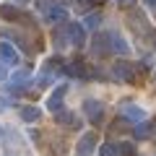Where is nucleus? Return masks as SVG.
Segmentation results:
<instances>
[{
  "label": "nucleus",
  "instance_id": "nucleus-1",
  "mask_svg": "<svg viewBox=\"0 0 156 156\" xmlns=\"http://www.w3.org/2000/svg\"><path fill=\"white\" fill-rule=\"evenodd\" d=\"M42 16H44L47 23H62L68 21V11L57 3H42Z\"/></svg>",
  "mask_w": 156,
  "mask_h": 156
},
{
  "label": "nucleus",
  "instance_id": "nucleus-2",
  "mask_svg": "<svg viewBox=\"0 0 156 156\" xmlns=\"http://www.w3.org/2000/svg\"><path fill=\"white\" fill-rule=\"evenodd\" d=\"M83 115L89 117L91 125H99L101 120H104V104L96 101V99H86L83 101Z\"/></svg>",
  "mask_w": 156,
  "mask_h": 156
},
{
  "label": "nucleus",
  "instance_id": "nucleus-3",
  "mask_svg": "<svg viewBox=\"0 0 156 156\" xmlns=\"http://www.w3.org/2000/svg\"><path fill=\"white\" fill-rule=\"evenodd\" d=\"M65 31H68V42H70L73 47H83V44H86V29H83V23L68 21Z\"/></svg>",
  "mask_w": 156,
  "mask_h": 156
},
{
  "label": "nucleus",
  "instance_id": "nucleus-4",
  "mask_svg": "<svg viewBox=\"0 0 156 156\" xmlns=\"http://www.w3.org/2000/svg\"><path fill=\"white\" fill-rule=\"evenodd\" d=\"M120 115H122L125 120H133V122H143L146 120V112L140 109L138 104H133V101H122V104H120Z\"/></svg>",
  "mask_w": 156,
  "mask_h": 156
},
{
  "label": "nucleus",
  "instance_id": "nucleus-5",
  "mask_svg": "<svg viewBox=\"0 0 156 156\" xmlns=\"http://www.w3.org/2000/svg\"><path fill=\"white\" fill-rule=\"evenodd\" d=\"M96 140H99L96 133H83L78 146H76V156H91V151L96 148Z\"/></svg>",
  "mask_w": 156,
  "mask_h": 156
},
{
  "label": "nucleus",
  "instance_id": "nucleus-6",
  "mask_svg": "<svg viewBox=\"0 0 156 156\" xmlns=\"http://www.w3.org/2000/svg\"><path fill=\"white\" fill-rule=\"evenodd\" d=\"M112 76H115L117 81H125V83H133V81H135V68L130 65V62H117V65L112 68Z\"/></svg>",
  "mask_w": 156,
  "mask_h": 156
},
{
  "label": "nucleus",
  "instance_id": "nucleus-7",
  "mask_svg": "<svg viewBox=\"0 0 156 156\" xmlns=\"http://www.w3.org/2000/svg\"><path fill=\"white\" fill-rule=\"evenodd\" d=\"M65 94H68V86H65V83L57 86V89L47 96V109H50V112H60V109H62V99H65Z\"/></svg>",
  "mask_w": 156,
  "mask_h": 156
},
{
  "label": "nucleus",
  "instance_id": "nucleus-8",
  "mask_svg": "<svg viewBox=\"0 0 156 156\" xmlns=\"http://www.w3.org/2000/svg\"><path fill=\"white\" fill-rule=\"evenodd\" d=\"M0 60L5 62V65H18L21 62V57H18V52H16V47L11 44V42H0Z\"/></svg>",
  "mask_w": 156,
  "mask_h": 156
},
{
  "label": "nucleus",
  "instance_id": "nucleus-9",
  "mask_svg": "<svg viewBox=\"0 0 156 156\" xmlns=\"http://www.w3.org/2000/svg\"><path fill=\"white\" fill-rule=\"evenodd\" d=\"M109 47H112V52H117V55H128L130 52V44L125 42V37L120 31H109Z\"/></svg>",
  "mask_w": 156,
  "mask_h": 156
},
{
  "label": "nucleus",
  "instance_id": "nucleus-10",
  "mask_svg": "<svg viewBox=\"0 0 156 156\" xmlns=\"http://www.w3.org/2000/svg\"><path fill=\"white\" fill-rule=\"evenodd\" d=\"M0 16L5 18V21H23V11L21 8H16V5H11V3H5V5H0Z\"/></svg>",
  "mask_w": 156,
  "mask_h": 156
},
{
  "label": "nucleus",
  "instance_id": "nucleus-11",
  "mask_svg": "<svg viewBox=\"0 0 156 156\" xmlns=\"http://www.w3.org/2000/svg\"><path fill=\"white\" fill-rule=\"evenodd\" d=\"M94 52H96V55H107V52H112V47H109V31L99 34V37L94 39Z\"/></svg>",
  "mask_w": 156,
  "mask_h": 156
},
{
  "label": "nucleus",
  "instance_id": "nucleus-12",
  "mask_svg": "<svg viewBox=\"0 0 156 156\" xmlns=\"http://www.w3.org/2000/svg\"><path fill=\"white\" fill-rule=\"evenodd\" d=\"M39 117H42V109H39V107H34V104L21 107V120L23 122H37Z\"/></svg>",
  "mask_w": 156,
  "mask_h": 156
},
{
  "label": "nucleus",
  "instance_id": "nucleus-13",
  "mask_svg": "<svg viewBox=\"0 0 156 156\" xmlns=\"http://www.w3.org/2000/svg\"><path fill=\"white\" fill-rule=\"evenodd\" d=\"M133 135H135L138 140L151 138V135H154V125H148V122H138V125H135V130H133Z\"/></svg>",
  "mask_w": 156,
  "mask_h": 156
},
{
  "label": "nucleus",
  "instance_id": "nucleus-14",
  "mask_svg": "<svg viewBox=\"0 0 156 156\" xmlns=\"http://www.w3.org/2000/svg\"><path fill=\"white\" fill-rule=\"evenodd\" d=\"M99 23H101V13H86L83 16V29H89V31L99 29Z\"/></svg>",
  "mask_w": 156,
  "mask_h": 156
},
{
  "label": "nucleus",
  "instance_id": "nucleus-15",
  "mask_svg": "<svg viewBox=\"0 0 156 156\" xmlns=\"http://www.w3.org/2000/svg\"><path fill=\"white\" fill-rule=\"evenodd\" d=\"M99 154L101 156H120V143H101V148H99Z\"/></svg>",
  "mask_w": 156,
  "mask_h": 156
},
{
  "label": "nucleus",
  "instance_id": "nucleus-16",
  "mask_svg": "<svg viewBox=\"0 0 156 156\" xmlns=\"http://www.w3.org/2000/svg\"><path fill=\"white\" fill-rule=\"evenodd\" d=\"M55 115H57V122H60V125H70V128H76V117H73V112H55Z\"/></svg>",
  "mask_w": 156,
  "mask_h": 156
},
{
  "label": "nucleus",
  "instance_id": "nucleus-17",
  "mask_svg": "<svg viewBox=\"0 0 156 156\" xmlns=\"http://www.w3.org/2000/svg\"><path fill=\"white\" fill-rule=\"evenodd\" d=\"M68 44V31L62 26V31H55V47H65Z\"/></svg>",
  "mask_w": 156,
  "mask_h": 156
},
{
  "label": "nucleus",
  "instance_id": "nucleus-18",
  "mask_svg": "<svg viewBox=\"0 0 156 156\" xmlns=\"http://www.w3.org/2000/svg\"><path fill=\"white\" fill-rule=\"evenodd\" d=\"M135 154V148L130 143H120V156H133Z\"/></svg>",
  "mask_w": 156,
  "mask_h": 156
},
{
  "label": "nucleus",
  "instance_id": "nucleus-19",
  "mask_svg": "<svg viewBox=\"0 0 156 156\" xmlns=\"http://www.w3.org/2000/svg\"><path fill=\"white\" fill-rule=\"evenodd\" d=\"M8 107H11V96H5V94H0V112H5Z\"/></svg>",
  "mask_w": 156,
  "mask_h": 156
},
{
  "label": "nucleus",
  "instance_id": "nucleus-20",
  "mask_svg": "<svg viewBox=\"0 0 156 156\" xmlns=\"http://www.w3.org/2000/svg\"><path fill=\"white\" fill-rule=\"evenodd\" d=\"M5 73H8V65L3 60H0V81H3V78H5Z\"/></svg>",
  "mask_w": 156,
  "mask_h": 156
},
{
  "label": "nucleus",
  "instance_id": "nucleus-21",
  "mask_svg": "<svg viewBox=\"0 0 156 156\" xmlns=\"http://www.w3.org/2000/svg\"><path fill=\"white\" fill-rule=\"evenodd\" d=\"M146 8H151V11H156V0H143Z\"/></svg>",
  "mask_w": 156,
  "mask_h": 156
},
{
  "label": "nucleus",
  "instance_id": "nucleus-22",
  "mask_svg": "<svg viewBox=\"0 0 156 156\" xmlns=\"http://www.w3.org/2000/svg\"><path fill=\"white\" fill-rule=\"evenodd\" d=\"M117 3H120V5H130V3H133V0H117Z\"/></svg>",
  "mask_w": 156,
  "mask_h": 156
},
{
  "label": "nucleus",
  "instance_id": "nucleus-23",
  "mask_svg": "<svg viewBox=\"0 0 156 156\" xmlns=\"http://www.w3.org/2000/svg\"><path fill=\"white\" fill-rule=\"evenodd\" d=\"M3 135H5V130H3V128H0V140H3Z\"/></svg>",
  "mask_w": 156,
  "mask_h": 156
},
{
  "label": "nucleus",
  "instance_id": "nucleus-24",
  "mask_svg": "<svg viewBox=\"0 0 156 156\" xmlns=\"http://www.w3.org/2000/svg\"><path fill=\"white\" fill-rule=\"evenodd\" d=\"M154 44H156V39H154Z\"/></svg>",
  "mask_w": 156,
  "mask_h": 156
}]
</instances>
